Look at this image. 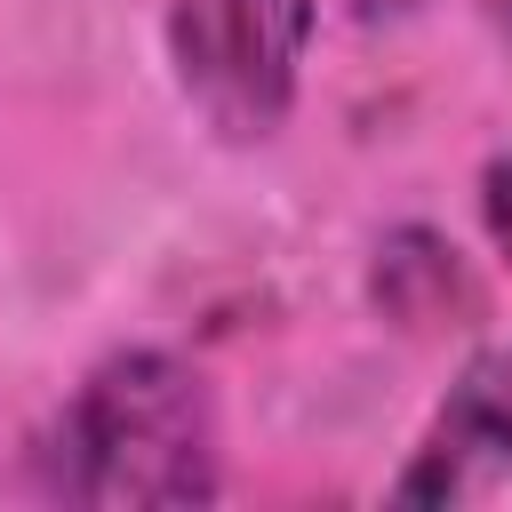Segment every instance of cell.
Returning a JSON list of instances; mask_svg holds the SVG:
<instances>
[{"mask_svg":"<svg viewBox=\"0 0 512 512\" xmlns=\"http://www.w3.org/2000/svg\"><path fill=\"white\" fill-rule=\"evenodd\" d=\"M480 216H488V232H496V248L512 256V152L488 168V184H480Z\"/></svg>","mask_w":512,"mask_h":512,"instance_id":"5","label":"cell"},{"mask_svg":"<svg viewBox=\"0 0 512 512\" xmlns=\"http://www.w3.org/2000/svg\"><path fill=\"white\" fill-rule=\"evenodd\" d=\"M56 488L80 504H208L216 424L208 392L168 352H112L56 424Z\"/></svg>","mask_w":512,"mask_h":512,"instance_id":"1","label":"cell"},{"mask_svg":"<svg viewBox=\"0 0 512 512\" xmlns=\"http://www.w3.org/2000/svg\"><path fill=\"white\" fill-rule=\"evenodd\" d=\"M368 304H376L392 328L432 336V328H464V320H480V280L464 272V256H456L448 232H432V224H400V232H384L376 256H368Z\"/></svg>","mask_w":512,"mask_h":512,"instance_id":"4","label":"cell"},{"mask_svg":"<svg viewBox=\"0 0 512 512\" xmlns=\"http://www.w3.org/2000/svg\"><path fill=\"white\" fill-rule=\"evenodd\" d=\"M408 8H424V0H352L360 24H384V16H408Z\"/></svg>","mask_w":512,"mask_h":512,"instance_id":"6","label":"cell"},{"mask_svg":"<svg viewBox=\"0 0 512 512\" xmlns=\"http://www.w3.org/2000/svg\"><path fill=\"white\" fill-rule=\"evenodd\" d=\"M176 72L224 136H272L296 96L312 0H176Z\"/></svg>","mask_w":512,"mask_h":512,"instance_id":"2","label":"cell"},{"mask_svg":"<svg viewBox=\"0 0 512 512\" xmlns=\"http://www.w3.org/2000/svg\"><path fill=\"white\" fill-rule=\"evenodd\" d=\"M496 472H512V344H488L456 376V392L432 416L416 464L400 472V496L408 504H448V496L488 488Z\"/></svg>","mask_w":512,"mask_h":512,"instance_id":"3","label":"cell"}]
</instances>
